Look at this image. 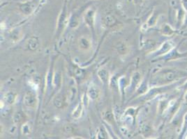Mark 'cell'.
Masks as SVG:
<instances>
[{"mask_svg": "<svg viewBox=\"0 0 187 139\" xmlns=\"http://www.w3.org/2000/svg\"><path fill=\"white\" fill-rule=\"evenodd\" d=\"M184 102H186V104H187V91H186V93H184Z\"/></svg>", "mask_w": 187, "mask_h": 139, "instance_id": "10", "label": "cell"}, {"mask_svg": "<svg viewBox=\"0 0 187 139\" xmlns=\"http://www.w3.org/2000/svg\"><path fill=\"white\" fill-rule=\"evenodd\" d=\"M175 47V45L174 44V43L172 41H166L161 47V48L158 49V55L162 56L168 54L170 51H171Z\"/></svg>", "mask_w": 187, "mask_h": 139, "instance_id": "3", "label": "cell"}, {"mask_svg": "<svg viewBox=\"0 0 187 139\" xmlns=\"http://www.w3.org/2000/svg\"><path fill=\"white\" fill-rule=\"evenodd\" d=\"M186 139H187V136H186Z\"/></svg>", "mask_w": 187, "mask_h": 139, "instance_id": "11", "label": "cell"}, {"mask_svg": "<svg viewBox=\"0 0 187 139\" xmlns=\"http://www.w3.org/2000/svg\"><path fill=\"white\" fill-rule=\"evenodd\" d=\"M156 76V84L158 86H166L186 78L187 71L177 68H164L161 70Z\"/></svg>", "mask_w": 187, "mask_h": 139, "instance_id": "1", "label": "cell"}, {"mask_svg": "<svg viewBox=\"0 0 187 139\" xmlns=\"http://www.w3.org/2000/svg\"><path fill=\"white\" fill-rule=\"evenodd\" d=\"M185 15H186V11L182 7L180 8L177 11V22H176V28L177 29H180L182 27L183 22H184Z\"/></svg>", "mask_w": 187, "mask_h": 139, "instance_id": "5", "label": "cell"}, {"mask_svg": "<svg viewBox=\"0 0 187 139\" xmlns=\"http://www.w3.org/2000/svg\"><path fill=\"white\" fill-rule=\"evenodd\" d=\"M21 10H23V11L25 12V13H29L32 10L31 3H26L25 4H23L21 7Z\"/></svg>", "mask_w": 187, "mask_h": 139, "instance_id": "6", "label": "cell"}, {"mask_svg": "<svg viewBox=\"0 0 187 139\" xmlns=\"http://www.w3.org/2000/svg\"><path fill=\"white\" fill-rule=\"evenodd\" d=\"M182 27H183V28H187V13L186 14V15H185V17H184V22H183Z\"/></svg>", "mask_w": 187, "mask_h": 139, "instance_id": "9", "label": "cell"}, {"mask_svg": "<svg viewBox=\"0 0 187 139\" xmlns=\"http://www.w3.org/2000/svg\"><path fill=\"white\" fill-rule=\"evenodd\" d=\"M180 90H182L184 93H186L187 91V80L180 86Z\"/></svg>", "mask_w": 187, "mask_h": 139, "instance_id": "7", "label": "cell"}, {"mask_svg": "<svg viewBox=\"0 0 187 139\" xmlns=\"http://www.w3.org/2000/svg\"><path fill=\"white\" fill-rule=\"evenodd\" d=\"M181 4H182V7L187 13V0H181Z\"/></svg>", "mask_w": 187, "mask_h": 139, "instance_id": "8", "label": "cell"}, {"mask_svg": "<svg viewBox=\"0 0 187 139\" xmlns=\"http://www.w3.org/2000/svg\"><path fill=\"white\" fill-rule=\"evenodd\" d=\"M161 32L162 35H165V36L170 37L176 34L177 31L176 29H173V28H172L170 25H168V24H164V25H163L161 29Z\"/></svg>", "mask_w": 187, "mask_h": 139, "instance_id": "4", "label": "cell"}, {"mask_svg": "<svg viewBox=\"0 0 187 139\" xmlns=\"http://www.w3.org/2000/svg\"><path fill=\"white\" fill-rule=\"evenodd\" d=\"M179 45L175 46L171 51H170L168 54H165L161 56L162 61H174L177 60V59H182L184 57L187 56V52H180L179 51Z\"/></svg>", "mask_w": 187, "mask_h": 139, "instance_id": "2", "label": "cell"}]
</instances>
